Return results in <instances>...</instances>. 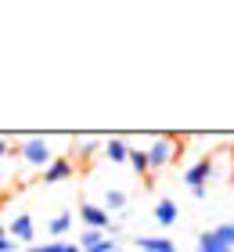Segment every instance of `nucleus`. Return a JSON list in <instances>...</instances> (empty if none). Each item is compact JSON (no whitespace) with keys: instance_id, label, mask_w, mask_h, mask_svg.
<instances>
[{"instance_id":"6e6552de","label":"nucleus","mask_w":234,"mask_h":252,"mask_svg":"<svg viewBox=\"0 0 234 252\" xmlns=\"http://www.w3.org/2000/svg\"><path fill=\"white\" fill-rule=\"evenodd\" d=\"M137 249L140 252H177V245L169 242V238H137Z\"/></svg>"},{"instance_id":"f257e3e1","label":"nucleus","mask_w":234,"mask_h":252,"mask_svg":"<svg viewBox=\"0 0 234 252\" xmlns=\"http://www.w3.org/2000/svg\"><path fill=\"white\" fill-rule=\"evenodd\" d=\"M177 158V141L173 137H155V144L148 148V173H159Z\"/></svg>"},{"instance_id":"39448f33","label":"nucleus","mask_w":234,"mask_h":252,"mask_svg":"<svg viewBox=\"0 0 234 252\" xmlns=\"http://www.w3.org/2000/svg\"><path fill=\"white\" fill-rule=\"evenodd\" d=\"M209 177H213V162H209V158H198L195 166L184 169V184H187V188H205Z\"/></svg>"},{"instance_id":"9d476101","label":"nucleus","mask_w":234,"mask_h":252,"mask_svg":"<svg viewBox=\"0 0 234 252\" xmlns=\"http://www.w3.org/2000/svg\"><path fill=\"white\" fill-rule=\"evenodd\" d=\"M104 155H108L112 162H126V158H130V144L119 141V137H112V141H104Z\"/></svg>"},{"instance_id":"f3484780","label":"nucleus","mask_w":234,"mask_h":252,"mask_svg":"<svg viewBox=\"0 0 234 252\" xmlns=\"http://www.w3.org/2000/svg\"><path fill=\"white\" fill-rule=\"evenodd\" d=\"M98 148H101L98 141H79V155H83V158H90L94 152H98Z\"/></svg>"},{"instance_id":"1a4fd4ad","label":"nucleus","mask_w":234,"mask_h":252,"mask_svg":"<svg viewBox=\"0 0 234 252\" xmlns=\"http://www.w3.org/2000/svg\"><path fill=\"white\" fill-rule=\"evenodd\" d=\"M68 227H72V213H68V209H62L58 216H51V223H47V234H51L54 242H58V238H62V234L68 231Z\"/></svg>"},{"instance_id":"0eeeda50","label":"nucleus","mask_w":234,"mask_h":252,"mask_svg":"<svg viewBox=\"0 0 234 252\" xmlns=\"http://www.w3.org/2000/svg\"><path fill=\"white\" fill-rule=\"evenodd\" d=\"M177 216H180V209H177V202H173V198H159L155 202V223L159 227H173V223H177Z\"/></svg>"},{"instance_id":"9b49d317","label":"nucleus","mask_w":234,"mask_h":252,"mask_svg":"<svg viewBox=\"0 0 234 252\" xmlns=\"http://www.w3.org/2000/svg\"><path fill=\"white\" fill-rule=\"evenodd\" d=\"M198 252H234V249H227L213 231H205L202 238H198Z\"/></svg>"},{"instance_id":"412c9836","label":"nucleus","mask_w":234,"mask_h":252,"mask_svg":"<svg viewBox=\"0 0 234 252\" xmlns=\"http://www.w3.org/2000/svg\"><path fill=\"white\" fill-rule=\"evenodd\" d=\"M4 234H7V231H4V223H0V238H4Z\"/></svg>"},{"instance_id":"6ab92c4d","label":"nucleus","mask_w":234,"mask_h":252,"mask_svg":"<svg viewBox=\"0 0 234 252\" xmlns=\"http://www.w3.org/2000/svg\"><path fill=\"white\" fill-rule=\"evenodd\" d=\"M15 249H18V242H15L11 234H4V238H0V252H15Z\"/></svg>"},{"instance_id":"dca6fc26","label":"nucleus","mask_w":234,"mask_h":252,"mask_svg":"<svg viewBox=\"0 0 234 252\" xmlns=\"http://www.w3.org/2000/svg\"><path fill=\"white\" fill-rule=\"evenodd\" d=\"M26 252H68V242H51V245H29Z\"/></svg>"},{"instance_id":"f8f14e48","label":"nucleus","mask_w":234,"mask_h":252,"mask_svg":"<svg viewBox=\"0 0 234 252\" xmlns=\"http://www.w3.org/2000/svg\"><path fill=\"white\" fill-rule=\"evenodd\" d=\"M126 209V191H108V194H104V213H123Z\"/></svg>"},{"instance_id":"ddd939ff","label":"nucleus","mask_w":234,"mask_h":252,"mask_svg":"<svg viewBox=\"0 0 234 252\" xmlns=\"http://www.w3.org/2000/svg\"><path fill=\"white\" fill-rule=\"evenodd\" d=\"M126 162L134 166V173H140V177L148 173V152H140V148H130V158H126Z\"/></svg>"},{"instance_id":"aec40b11","label":"nucleus","mask_w":234,"mask_h":252,"mask_svg":"<svg viewBox=\"0 0 234 252\" xmlns=\"http://www.w3.org/2000/svg\"><path fill=\"white\" fill-rule=\"evenodd\" d=\"M7 152H11V144H7V141H0V158H4Z\"/></svg>"},{"instance_id":"423d86ee","label":"nucleus","mask_w":234,"mask_h":252,"mask_svg":"<svg viewBox=\"0 0 234 252\" xmlns=\"http://www.w3.org/2000/svg\"><path fill=\"white\" fill-rule=\"evenodd\" d=\"M33 231H36V227H33V216L29 213H18L15 220H11V238H15V242L33 245Z\"/></svg>"},{"instance_id":"7ed1b4c3","label":"nucleus","mask_w":234,"mask_h":252,"mask_svg":"<svg viewBox=\"0 0 234 252\" xmlns=\"http://www.w3.org/2000/svg\"><path fill=\"white\" fill-rule=\"evenodd\" d=\"M79 216H83V223L94 227V231H108V223H112V216L104 213V205H94V202L79 205Z\"/></svg>"},{"instance_id":"4468645a","label":"nucleus","mask_w":234,"mask_h":252,"mask_svg":"<svg viewBox=\"0 0 234 252\" xmlns=\"http://www.w3.org/2000/svg\"><path fill=\"white\" fill-rule=\"evenodd\" d=\"M98 242H104V231H94V227H87L83 238H79V249H94Z\"/></svg>"},{"instance_id":"f03ea898","label":"nucleus","mask_w":234,"mask_h":252,"mask_svg":"<svg viewBox=\"0 0 234 252\" xmlns=\"http://www.w3.org/2000/svg\"><path fill=\"white\" fill-rule=\"evenodd\" d=\"M18 155L26 158L29 166H43V169L51 166V158H54V155H51V141H47V137H29V141H22V144H18Z\"/></svg>"},{"instance_id":"4be33fe9","label":"nucleus","mask_w":234,"mask_h":252,"mask_svg":"<svg viewBox=\"0 0 234 252\" xmlns=\"http://www.w3.org/2000/svg\"><path fill=\"white\" fill-rule=\"evenodd\" d=\"M231 184H234V169H231Z\"/></svg>"},{"instance_id":"20e7f679","label":"nucleus","mask_w":234,"mask_h":252,"mask_svg":"<svg viewBox=\"0 0 234 252\" xmlns=\"http://www.w3.org/2000/svg\"><path fill=\"white\" fill-rule=\"evenodd\" d=\"M76 173V166H72V158H51V166L43 169V184H62V180H68Z\"/></svg>"},{"instance_id":"a211bd4d","label":"nucleus","mask_w":234,"mask_h":252,"mask_svg":"<svg viewBox=\"0 0 234 252\" xmlns=\"http://www.w3.org/2000/svg\"><path fill=\"white\" fill-rule=\"evenodd\" d=\"M83 252H115V242H112V238H104V242H98L94 249H83Z\"/></svg>"},{"instance_id":"2eb2a0df","label":"nucleus","mask_w":234,"mask_h":252,"mask_svg":"<svg viewBox=\"0 0 234 252\" xmlns=\"http://www.w3.org/2000/svg\"><path fill=\"white\" fill-rule=\"evenodd\" d=\"M213 234H216V238H220V242H224L227 249H234V223H224V227H216Z\"/></svg>"}]
</instances>
